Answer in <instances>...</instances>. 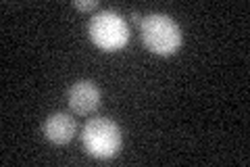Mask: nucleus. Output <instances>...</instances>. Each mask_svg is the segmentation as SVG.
<instances>
[{"mask_svg":"<svg viewBox=\"0 0 250 167\" xmlns=\"http://www.w3.org/2000/svg\"><path fill=\"white\" fill-rule=\"evenodd\" d=\"M73 6L80 11H92L98 6V0H73Z\"/></svg>","mask_w":250,"mask_h":167,"instance_id":"423d86ee","label":"nucleus"},{"mask_svg":"<svg viewBox=\"0 0 250 167\" xmlns=\"http://www.w3.org/2000/svg\"><path fill=\"white\" fill-rule=\"evenodd\" d=\"M82 140H83L85 150H88L92 157L111 159L119 153L123 134H121V128L113 119L96 117V119H90V121L83 125Z\"/></svg>","mask_w":250,"mask_h":167,"instance_id":"f03ea898","label":"nucleus"},{"mask_svg":"<svg viewBox=\"0 0 250 167\" xmlns=\"http://www.w3.org/2000/svg\"><path fill=\"white\" fill-rule=\"evenodd\" d=\"M144 46L154 54H173L182 46V29L167 13H148L140 23Z\"/></svg>","mask_w":250,"mask_h":167,"instance_id":"f257e3e1","label":"nucleus"},{"mask_svg":"<svg viewBox=\"0 0 250 167\" xmlns=\"http://www.w3.org/2000/svg\"><path fill=\"white\" fill-rule=\"evenodd\" d=\"M90 38L92 42L104 50H117L127 44L129 40V25L123 19L121 13L113 9H103L92 15L90 19Z\"/></svg>","mask_w":250,"mask_h":167,"instance_id":"7ed1b4c3","label":"nucleus"},{"mask_svg":"<svg viewBox=\"0 0 250 167\" xmlns=\"http://www.w3.org/2000/svg\"><path fill=\"white\" fill-rule=\"evenodd\" d=\"M77 123L71 115L67 113H52L44 121V136L54 144H67L75 136Z\"/></svg>","mask_w":250,"mask_h":167,"instance_id":"39448f33","label":"nucleus"},{"mask_svg":"<svg viewBox=\"0 0 250 167\" xmlns=\"http://www.w3.org/2000/svg\"><path fill=\"white\" fill-rule=\"evenodd\" d=\"M69 107L77 115H90L100 107V90L92 79H80L69 88Z\"/></svg>","mask_w":250,"mask_h":167,"instance_id":"20e7f679","label":"nucleus"}]
</instances>
